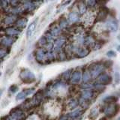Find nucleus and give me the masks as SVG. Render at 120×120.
Here are the masks:
<instances>
[{
  "instance_id": "1",
  "label": "nucleus",
  "mask_w": 120,
  "mask_h": 120,
  "mask_svg": "<svg viewBox=\"0 0 120 120\" xmlns=\"http://www.w3.org/2000/svg\"><path fill=\"white\" fill-rule=\"evenodd\" d=\"M108 65L107 63L102 62H94L89 65L88 71L92 79H96L101 74L104 73V71L107 68Z\"/></svg>"
},
{
  "instance_id": "2",
  "label": "nucleus",
  "mask_w": 120,
  "mask_h": 120,
  "mask_svg": "<svg viewBox=\"0 0 120 120\" xmlns=\"http://www.w3.org/2000/svg\"><path fill=\"white\" fill-rule=\"evenodd\" d=\"M102 112L106 118H112L114 116L119 110V106L116 103L104 104L102 107Z\"/></svg>"
},
{
  "instance_id": "3",
  "label": "nucleus",
  "mask_w": 120,
  "mask_h": 120,
  "mask_svg": "<svg viewBox=\"0 0 120 120\" xmlns=\"http://www.w3.org/2000/svg\"><path fill=\"white\" fill-rule=\"evenodd\" d=\"M96 80V82L94 83V87L95 86H105L107 85H110L112 82V77L109 74L107 73H103L100 76H98Z\"/></svg>"
},
{
  "instance_id": "4",
  "label": "nucleus",
  "mask_w": 120,
  "mask_h": 120,
  "mask_svg": "<svg viewBox=\"0 0 120 120\" xmlns=\"http://www.w3.org/2000/svg\"><path fill=\"white\" fill-rule=\"evenodd\" d=\"M20 77L22 81L26 82V83H30V82H34L35 80V74L28 69H23L21 71L20 74Z\"/></svg>"
},
{
  "instance_id": "5",
  "label": "nucleus",
  "mask_w": 120,
  "mask_h": 120,
  "mask_svg": "<svg viewBox=\"0 0 120 120\" xmlns=\"http://www.w3.org/2000/svg\"><path fill=\"white\" fill-rule=\"evenodd\" d=\"M104 26L106 29L110 32H116L119 28L118 21L114 18H107Z\"/></svg>"
},
{
  "instance_id": "6",
  "label": "nucleus",
  "mask_w": 120,
  "mask_h": 120,
  "mask_svg": "<svg viewBox=\"0 0 120 120\" xmlns=\"http://www.w3.org/2000/svg\"><path fill=\"white\" fill-rule=\"evenodd\" d=\"M95 97V91L93 89H89V90H83L81 92L80 98L81 99L84 100L86 101H89L92 98Z\"/></svg>"
},
{
  "instance_id": "7",
  "label": "nucleus",
  "mask_w": 120,
  "mask_h": 120,
  "mask_svg": "<svg viewBox=\"0 0 120 120\" xmlns=\"http://www.w3.org/2000/svg\"><path fill=\"white\" fill-rule=\"evenodd\" d=\"M74 50L78 58H84L89 53V50L87 47H76Z\"/></svg>"
},
{
  "instance_id": "8",
  "label": "nucleus",
  "mask_w": 120,
  "mask_h": 120,
  "mask_svg": "<svg viewBox=\"0 0 120 120\" xmlns=\"http://www.w3.org/2000/svg\"><path fill=\"white\" fill-rule=\"evenodd\" d=\"M24 116L23 112L20 110H16L14 112H12L10 116H7L5 120H20Z\"/></svg>"
},
{
  "instance_id": "9",
  "label": "nucleus",
  "mask_w": 120,
  "mask_h": 120,
  "mask_svg": "<svg viewBox=\"0 0 120 120\" xmlns=\"http://www.w3.org/2000/svg\"><path fill=\"white\" fill-rule=\"evenodd\" d=\"M82 80V72L80 71H75L71 76V82L72 84H77Z\"/></svg>"
},
{
  "instance_id": "10",
  "label": "nucleus",
  "mask_w": 120,
  "mask_h": 120,
  "mask_svg": "<svg viewBox=\"0 0 120 120\" xmlns=\"http://www.w3.org/2000/svg\"><path fill=\"white\" fill-rule=\"evenodd\" d=\"M35 92V89H25L24 91H22L20 93L17 94V95L16 97V100H22L24 99L26 96H28Z\"/></svg>"
},
{
  "instance_id": "11",
  "label": "nucleus",
  "mask_w": 120,
  "mask_h": 120,
  "mask_svg": "<svg viewBox=\"0 0 120 120\" xmlns=\"http://www.w3.org/2000/svg\"><path fill=\"white\" fill-rule=\"evenodd\" d=\"M82 112H83V110H82V109L79 108V109H77V110H75L72 112H69V113L67 115V116L68 119H71L73 120V119H77V118H80V116H82Z\"/></svg>"
},
{
  "instance_id": "12",
  "label": "nucleus",
  "mask_w": 120,
  "mask_h": 120,
  "mask_svg": "<svg viewBox=\"0 0 120 120\" xmlns=\"http://www.w3.org/2000/svg\"><path fill=\"white\" fill-rule=\"evenodd\" d=\"M96 41L94 38V37L92 35H87L83 38V44L86 47H94Z\"/></svg>"
},
{
  "instance_id": "13",
  "label": "nucleus",
  "mask_w": 120,
  "mask_h": 120,
  "mask_svg": "<svg viewBox=\"0 0 120 120\" xmlns=\"http://www.w3.org/2000/svg\"><path fill=\"white\" fill-rule=\"evenodd\" d=\"M100 112V109L98 107H94L93 108L91 109V110L89 112V118L92 120H95L97 119V117L98 116Z\"/></svg>"
},
{
  "instance_id": "14",
  "label": "nucleus",
  "mask_w": 120,
  "mask_h": 120,
  "mask_svg": "<svg viewBox=\"0 0 120 120\" xmlns=\"http://www.w3.org/2000/svg\"><path fill=\"white\" fill-rule=\"evenodd\" d=\"M36 24H37V19L35 21H33L32 23L29 26V27L27 29V31H26V36H27V38H29L32 35L33 32L35 31V29Z\"/></svg>"
},
{
  "instance_id": "15",
  "label": "nucleus",
  "mask_w": 120,
  "mask_h": 120,
  "mask_svg": "<svg viewBox=\"0 0 120 120\" xmlns=\"http://www.w3.org/2000/svg\"><path fill=\"white\" fill-rule=\"evenodd\" d=\"M79 20V16L78 14L75 11H71L68 14V22L71 23H74Z\"/></svg>"
},
{
  "instance_id": "16",
  "label": "nucleus",
  "mask_w": 120,
  "mask_h": 120,
  "mask_svg": "<svg viewBox=\"0 0 120 120\" xmlns=\"http://www.w3.org/2000/svg\"><path fill=\"white\" fill-rule=\"evenodd\" d=\"M107 15H108V11L105 8H101L99 11L98 14V18L100 20H106Z\"/></svg>"
},
{
  "instance_id": "17",
  "label": "nucleus",
  "mask_w": 120,
  "mask_h": 120,
  "mask_svg": "<svg viewBox=\"0 0 120 120\" xmlns=\"http://www.w3.org/2000/svg\"><path fill=\"white\" fill-rule=\"evenodd\" d=\"M91 76L89 72L88 69H86L83 71V73L82 74V80L83 82H89V80H91Z\"/></svg>"
},
{
  "instance_id": "18",
  "label": "nucleus",
  "mask_w": 120,
  "mask_h": 120,
  "mask_svg": "<svg viewBox=\"0 0 120 120\" xmlns=\"http://www.w3.org/2000/svg\"><path fill=\"white\" fill-rule=\"evenodd\" d=\"M6 34L9 36L17 35L20 34V31H18L17 29H14V28H8L6 29Z\"/></svg>"
},
{
  "instance_id": "19",
  "label": "nucleus",
  "mask_w": 120,
  "mask_h": 120,
  "mask_svg": "<svg viewBox=\"0 0 120 120\" xmlns=\"http://www.w3.org/2000/svg\"><path fill=\"white\" fill-rule=\"evenodd\" d=\"M78 105H79V101L75 98L71 99L68 102V107L70 109H75L76 107H77Z\"/></svg>"
},
{
  "instance_id": "20",
  "label": "nucleus",
  "mask_w": 120,
  "mask_h": 120,
  "mask_svg": "<svg viewBox=\"0 0 120 120\" xmlns=\"http://www.w3.org/2000/svg\"><path fill=\"white\" fill-rule=\"evenodd\" d=\"M116 101H117V99H116V98L115 96L109 95L105 98L103 101L104 104H110V103H116Z\"/></svg>"
},
{
  "instance_id": "21",
  "label": "nucleus",
  "mask_w": 120,
  "mask_h": 120,
  "mask_svg": "<svg viewBox=\"0 0 120 120\" xmlns=\"http://www.w3.org/2000/svg\"><path fill=\"white\" fill-rule=\"evenodd\" d=\"M86 8H87V6L84 3V2H80L78 5V11L80 12V14H83L86 13Z\"/></svg>"
},
{
  "instance_id": "22",
  "label": "nucleus",
  "mask_w": 120,
  "mask_h": 120,
  "mask_svg": "<svg viewBox=\"0 0 120 120\" xmlns=\"http://www.w3.org/2000/svg\"><path fill=\"white\" fill-rule=\"evenodd\" d=\"M45 57V53L44 50L42 49H40L37 51L36 52V59L38 60V61H41V60H43Z\"/></svg>"
},
{
  "instance_id": "23",
  "label": "nucleus",
  "mask_w": 120,
  "mask_h": 120,
  "mask_svg": "<svg viewBox=\"0 0 120 120\" xmlns=\"http://www.w3.org/2000/svg\"><path fill=\"white\" fill-rule=\"evenodd\" d=\"M94 88L93 83H90V82H83L82 84L80 85V89L83 90H89V89H92Z\"/></svg>"
},
{
  "instance_id": "24",
  "label": "nucleus",
  "mask_w": 120,
  "mask_h": 120,
  "mask_svg": "<svg viewBox=\"0 0 120 120\" xmlns=\"http://www.w3.org/2000/svg\"><path fill=\"white\" fill-rule=\"evenodd\" d=\"M14 42V39L11 37H5L2 40V44L5 46H11Z\"/></svg>"
},
{
  "instance_id": "25",
  "label": "nucleus",
  "mask_w": 120,
  "mask_h": 120,
  "mask_svg": "<svg viewBox=\"0 0 120 120\" xmlns=\"http://www.w3.org/2000/svg\"><path fill=\"white\" fill-rule=\"evenodd\" d=\"M64 43H65V39H64V38H59L57 41H56L55 45H54L55 50H59V48L62 46V45L64 44Z\"/></svg>"
},
{
  "instance_id": "26",
  "label": "nucleus",
  "mask_w": 120,
  "mask_h": 120,
  "mask_svg": "<svg viewBox=\"0 0 120 120\" xmlns=\"http://www.w3.org/2000/svg\"><path fill=\"white\" fill-rule=\"evenodd\" d=\"M26 22H27V20H26V19H20V20L17 21V26L20 28H23L26 26Z\"/></svg>"
},
{
  "instance_id": "27",
  "label": "nucleus",
  "mask_w": 120,
  "mask_h": 120,
  "mask_svg": "<svg viewBox=\"0 0 120 120\" xmlns=\"http://www.w3.org/2000/svg\"><path fill=\"white\" fill-rule=\"evenodd\" d=\"M71 70H68L66 71L65 72H64L63 74H62V76H63V78H64V80H68L69 78H71Z\"/></svg>"
},
{
  "instance_id": "28",
  "label": "nucleus",
  "mask_w": 120,
  "mask_h": 120,
  "mask_svg": "<svg viewBox=\"0 0 120 120\" xmlns=\"http://www.w3.org/2000/svg\"><path fill=\"white\" fill-rule=\"evenodd\" d=\"M97 5V2L94 1V0H90L86 2V6H88L89 8H93Z\"/></svg>"
},
{
  "instance_id": "29",
  "label": "nucleus",
  "mask_w": 120,
  "mask_h": 120,
  "mask_svg": "<svg viewBox=\"0 0 120 120\" xmlns=\"http://www.w3.org/2000/svg\"><path fill=\"white\" fill-rule=\"evenodd\" d=\"M14 20H15L14 17H8L7 18H5V24H11V23H12V22H14Z\"/></svg>"
},
{
  "instance_id": "30",
  "label": "nucleus",
  "mask_w": 120,
  "mask_h": 120,
  "mask_svg": "<svg viewBox=\"0 0 120 120\" xmlns=\"http://www.w3.org/2000/svg\"><path fill=\"white\" fill-rule=\"evenodd\" d=\"M67 26H68V21L66 20H65V19H63V20H62L61 21L59 22V26H60V28L64 29V28H65Z\"/></svg>"
},
{
  "instance_id": "31",
  "label": "nucleus",
  "mask_w": 120,
  "mask_h": 120,
  "mask_svg": "<svg viewBox=\"0 0 120 120\" xmlns=\"http://www.w3.org/2000/svg\"><path fill=\"white\" fill-rule=\"evenodd\" d=\"M106 55H107V56H108V57L112 58V57H116V52L113 50H109L107 52Z\"/></svg>"
},
{
  "instance_id": "32",
  "label": "nucleus",
  "mask_w": 120,
  "mask_h": 120,
  "mask_svg": "<svg viewBox=\"0 0 120 120\" xmlns=\"http://www.w3.org/2000/svg\"><path fill=\"white\" fill-rule=\"evenodd\" d=\"M59 32H60V29H59V28L56 27V28H54V29H52V30L51 35H52V36H57V35H59Z\"/></svg>"
},
{
  "instance_id": "33",
  "label": "nucleus",
  "mask_w": 120,
  "mask_h": 120,
  "mask_svg": "<svg viewBox=\"0 0 120 120\" xmlns=\"http://www.w3.org/2000/svg\"><path fill=\"white\" fill-rule=\"evenodd\" d=\"M18 90V86H16V85H12L11 86V87L9 88V91L11 92L12 93H14V92H16Z\"/></svg>"
},
{
  "instance_id": "34",
  "label": "nucleus",
  "mask_w": 120,
  "mask_h": 120,
  "mask_svg": "<svg viewBox=\"0 0 120 120\" xmlns=\"http://www.w3.org/2000/svg\"><path fill=\"white\" fill-rule=\"evenodd\" d=\"M114 80H115V82H116V83H119V82H120V74L116 72L114 75Z\"/></svg>"
},
{
  "instance_id": "35",
  "label": "nucleus",
  "mask_w": 120,
  "mask_h": 120,
  "mask_svg": "<svg viewBox=\"0 0 120 120\" xmlns=\"http://www.w3.org/2000/svg\"><path fill=\"white\" fill-rule=\"evenodd\" d=\"M6 55V52L4 50H0V58L4 57Z\"/></svg>"
},
{
  "instance_id": "36",
  "label": "nucleus",
  "mask_w": 120,
  "mask_h": 120,
  "mask_svg": "<svg viewBox=\"0 0 120 120\" xmlns=\"http://www.w3.org/2000/svg\"><path fill=\"white\" fill-rule=\"evenodd\" d=\"M116 50H117L118 52H120V44L117 46V47H116Z\"/></svg>"
},
{
  "instance_id": "37",
  "label": "nucleus",
  "mask_w": 120,
  "mask_h": 120,
  "mask_svg": "<svg viewBox=\"0 0 120 120\" xmlns=\"http://www.w3.org/2000/svg\"><path fill=\"white\" fill-rule=\"evenodd\" d=\"M2 94V90H0V97H1Z\"/></svg>"
},
{
  "instance_id": "38",
  "label": "nucleus",
  "mask_w": 120,
  "mask_h": 120,
  "mask_svg": "<svg viewBox=\"0 0 120 120\" xmlns=\"http://www.w3.org/2000/svg\"><path fill=\"white\" fill-rule=\"evenodd\" d=\"M118 39H119V40L120 41V35H119L118 36Z\"/></svg>"
},
{
  "instance_id": "39",
  "label": "nucleus",
  "mask_w": 120,
  "mask_h": 120,
  "mask_svg": "<svg viewBox=\"0 0 120 120\" xmlns=\"http://www.w3.org/2000/svg\"><path fill=\"white\" fill-rule=\"evenodd\" d=\"M0 76H1V73H0Z\"/></svg>"
}]
</instances>
